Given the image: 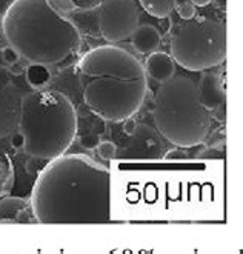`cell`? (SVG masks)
Masks as SVG:
<instances>
[{
	"label": "cell",
	"instance_id": "cell-1",
	"mask_svg": "<svg viewBox=\"0 0 243 254\" xmlns=\"http://www.w3.org/2000/svg\"><path fill=\"white\" fill-rule=\"evenodd\" d=\"M31 210L39 223H108L111 171L86 154H62L37 174Z\"/></svg>",
	"mask_w": 243,
	"mask_h": 254
},
{
	"label": "cell",
	"instance_id": "cell-2",
	"mask_svg": "<svg viewBox=\"0 0 243 254\" xmlns=\"http://www.w3.org/2000/svg\"><path fill=\"white\" fill-rule=\"evenodd\" d=\"M79 82L85 105L108 122L137 114L148 94L143 64L125 48L102 45L79 61Z\"/></svg>",
	"mask_w": 243,
	"mask_h": 254
},
{
	"label": "cell",
	"instance_id": "cell-3",
	"mask_svg": "<svg viewBox=\"0 0 243 254\" xmlns=\"http://www.w3.org/2000/svg\"><path fill=\"white\" fill-rule=\"evenodd\" d=\"M9 47L31 64L66 68L82 50V34L72 20L48 0H12L2 17Z\"/></svg>",
	"mask_w": 243,
	"mask_h": 254
},
{
	"label": "cell",
	"instance_id": "cell-4",
	"mask_svg": "<svg viewBox=\"0 0 243 254\" xmlns=\"http://www.w3.org/2000/svg\"><path fill=\"white\" fill-rule=\"evenodd\" d=\"M19 131L25 151L42 160H51L68 151L77 136V111L63 93L34 89L22 96Z\"/></svg>",
	"mask_w": 243,
	"mask_h": 254
},
{
	"label": "cell",
	"instance_id": "cell-5",
	"mask_svg": "<svg viewBox=\"0 0 243 254\" xmlns=\"http://www.w3.org/2000/svg\"><path fill=\"white\" fill-rule=\"evenodd\" d=\"M153 119L166 140L180 148H192L206 139L212 114L202 105L197 83L183 76H174L160 83L154 97Z\"/></svg>",
	"mask_w": 243,
	"mask_h": 254
},
{
	"label": "cell",
	"instance_id": "cell-6",
	"mask_svg": "<svg viewBox=\"0 0 243 254\" xmlns=\"http://www.w3.org/2000/svg\"><path fill=\"white\" fill-rule=\"evenodd\" d=\"M170 50L174 62L189 71L217 66L226 59V26L209 17L173 23Z\"/></svg>",
	"mask_w": 243,
	"mask_h": 254
},
{
	"label": "cell",
	"instance_id": "cell-7",
	"mask_svg": "<svg viewBox=\"0 0 243 254\" xmlns=\"http://www.w3.org/2000/svg\"><path fill=\"white\" fill-rule=\"evenodd\" d=\"M99 6V29L106 42H123L137 29L140 16L134 0H102Z\"/></svg>",
	"mask_w": 243,
	"mask_h": 254
},
{
	"label": "cell",
	"instance_id": "cell-8",
	"mask_svg": "<svg viewBox=\"0 0 243 254\" xmlns=\"http://www.w3.org/2000/svg\"><path fill=\"white\" fill-rule=\"evenodd\" d=\"M22 93L12 85L0 88V139H5L17 129L20 121Z\"/></svg>",
	"mask_w": 243,
	"mask_h": 254
},
{
	"label": "cell",
	"instance_id": "cell-9",
	"mask_svg": "<svg viewBox=\"0 0 243 254\" xmlns=\"http://www.w3.org/2000/svg\"><path fill=\"white\" fill-rule=\"evenodd\" d=\"M197 89H199V97L202 105L209 111L217 108L220 103L226 102L225 86L217 74H211V72L203 74L199 85H197Z\"/></svg>",
	"mask_w": 243,
	"mask_h": 254
},
{
	"label": "cell",
	"instance_id": "cell-10",
	"mask_svg": "<svg viewBox=\"0 0 243 254\" xmlns=\"http://www.w3.org/2000/svg\"><path fill=\"white\" fill-rule=\"evenodd\" d=\"M145 71L146 76H149L153 80L163 83L174 77L176 74V62L174 59L160 51H154L148 54V59L145 61Z\"/></svg>",
	"mask_w": 243,
	"mask_h": 254
},
{
	"label": "cell",
	"instance_id": "cell-11",
	"mask_svg": "<svg viewBox=\"0 0 243 254\" xmlns=\"http://www.w3.org/2000/svg\"><path fill=\"white\" fill-rule=\"evenodd\" d=\"M132 47L139 54L148 56L154 53L162 42V36L159 29L153 25H139L137 29L132 33Z\"/></svg>",
	"mask_w": 243,
	"mask_h": 254
},
{
	"label": "cell",
	"instance_id": "cell-12",
	"mask_svg": "<svg viewBox=\"0 0 243 254\" xmlns=\"http://www.w3.org/2000/svg\"><path fill=\"white\" fill-rule=\"evenodd\" d=\"M137 142H134L132 145H129V148L132 146H137V153H134V156L137 157H160V148L162 143L159 140V137L156 136V132L142 125V127H137Z\"/></svg>",
	"mask_w": 243,
	"mask_h": 254
},
{
	"label": "cell",
	"instance_id": "cell-13",
	"mask_svg": "<svg viewBox=\"0 0 243 254\" xmlns=\"http://www.w3.org/2000/svg\"><path fill=\"white\" fill-rule=\"evenodd\" d=\"M31 206L23 197H5L0 200V223H17V216L25 208Z\"/></svg>",
	"mask_w": 243,
	"mask_h": 254
},
{
	"label": "cell",
	"instance_id": "cell-14",
	"mask_svg": "<svg viewBox=\"0 0 243 254\" xmlns=\"http://www.w3.org/2000/svg\"><path fill=\"white\" fill-rule=\"evenodd\" d=\"M26 82L29 86L34 89H43L47 88L51 80H53V72L50 66L47 65H39V64H31L26 68Z\"/></svg>",
	"mask_w": 243,
	"mask_h": 254
},
{
	"label": "cell",
	"instance_id": "cell-15",
	"mask_svg": "<svg viewBox=\"0 0 243 254\" xmlns=\"http://www.w3.org/2000/svg\"><path fill=\"white\" fill-rule=\"evenodd\" d=\"M142 8L157 19L170 17L174 11L176 0H140Z\"/></svg>",
	"mask_w": 243,
	"mask_h": 254
},
{
	"label": "cell",
	"instance_id": "cell-16",
	"mask_svg": "<svg viewBox=\"0 0 243 254\" xmlns=\"http://www.w3.org/2000/svg\"><path fill=\"white\" fill-rule=\"evenodd\" d=\"M12 179V167L11 162L5 154H0V190H3Z\"/></svg>",
	"mask_w": 243,
	"mask_h": 254
},
{
	"label": "cell",
	"instance_id": "cell-17",
	"mask_svg": "<svg viewBox=\"0 0 243 254\" xmlns=\"http://www.w3.org/2000/svg\"><path fill=\"white\" fill-rule=\"evenodd\" d=\"M176 11L180 19L189 20L195 17V6L189 2V0H176Z\"/></svg>",
	"mask_w": 243,
	"mask_h": 254
},
{
	"label": "cell",
	"instance_id": "cell-18",
	"mask_svg": "<svg viewBox=\"0 0 243 254\" xmlns=\"http://www.w3.org/2000/svg\"><path fill=\"white\" fill-rule=\"evenodd\" d=\"M97 153L103 160H113L117 157V145L111 140H102L97 145Z\"/></svg>",
	"mask_w": 243,
	"mask_h": 254
},
{
	"label": "cell",
	"instance_id": "cell-19",
	"mask_svg": "<svg viewBox=\"0 0 243 254\" xmlns=\"http://www.w3.org/2000/svg\"><path fill=\"white\" fill-rule=\"evenodd\" d=\"M48 3L54 11L62 14V16H65L66 12L77 11V8H75V5L71 2V0H48Z\"/></svg>",
	"mask_w": 243,
	"mask_h": 254
},
{
	"label": "cell",
	"instance_id": "cell-20",
	"mask_svg": "<svg viewBox=\"0 0 243 254\" xmlns=\"http://www.w3.org/2000/svg\"><path fill=\"white\" fill-rule=\"evenodd\" d=\"M199 159H223L225 146H203L202 151L197 154Z\"/></svg>",
	"mask_w": 243,
	"mask_h": 254
},
{
	"label": "cell",
	"instance_id": "cell-21",
	"mask_svg": "<svg viewBox=\"0 0 243 254\" xmlns=\"http://www.w3.org/2000/svg\"><path fill=\"white\" fill-rule=\"evenodd\" d=\"M79 142H80V145H82L83 148L94 149V148H97V145H99L100 139H99L97 134H93V132H85V134H82V136L79 137Z\"/></svg>",
	"mask_w": 243,
	"mask_h": 254
},
{
	"label": "cell",
	"instance_id": "cell-22",
	"mask_svg": "<svg viewBox=\"0 0 243 254\" xmlns=\"http://www.w3.org/2000/svg\"><path fill=\"white\" fill-rule=\"evenodd\" d=\"M0 56H2V61L6 64V65H16L19 61H20V56L19 53L11 48V47H6L2 50V53H0Z\"/></svg>",
	"mask_w": 243,
	"mask_h": 254
},
{
	"label": "cell",
	"instance_id": "cell-23",
	"mask_svg": "<svg viewBox=\"0 0 243 254\" xmlns=\"http://www.w3.org/2000/svg\"><path fill=\"white\" fill-rule=\"evenodd\" d=\"M71 2L75 5L77 11H89L97 8L102 3V0H71Z\"/></svg>",
	"mask_w": 243,
	"mask_h": 254
},
{
	"label": "cell",
	"instance_id": "cell-24",
	"mask_svg": "<svg viewBox=\"0 0 243 254\" xmlns=\"http://www.w3.org/2000/svg\"><path fill=\"white\" fill-rule=\"evenodd\" d=\"M188 157H189V154L182 148H173L165 154V160H183Z\"/></svg>",
	"mask_w": 243,
	"mask_h": 254
},
{
	"label": "cell",
	"instance_id": "cell-25",
	"mask_svg": "<svg viewBox=\"0 0 243 254\" xmlns=\"http://www.w3.org/2000/svg\"><path fill=\"white\" fill-rule=\"evenodd\" d=\"M123 122H125V124H123V132L126 134L128 137L134 136L135 131H137V127H139V124L135 122L132 117H128V119H125Z\"/></svg>",
	"mask_w": 243,
	"mask_h": 254
},
{
	"label": "cell",
	"instance_id": "cell-26",
	"mask_svg": "<svg viewBox=\"0 0 243 254\" xmlns=\"http://www.w3.org/2000/svg\"><path fill=\"white\" fill-rule=\"evenodd\" d=\"M11 146L14 149H23L25 148V137L20 131L11 134Z\"/></svg>",
	"mask_w": 243,
	"mask_h": 254
},
{
	"label": "cell",
	"instance_id": "cell-27",
	"mask_svg": "<svg viewBox=\"0 0 243 254\" xmlns=\"http://www.w3.org/2000/svg\"><path fill=\"white\" fill-rule=\"evenodd\" d=\"M12 82V74L8 68L0 66V88L2 86H8Z\"/></svg>",
	"mask_w": 243,
	"mask_h": 254
},
{
	"label": "cell",
	"instance_id": "cell-28",
	"mask_svg": "<svg viewBox=\"0 0 243 254\" xmlns=\"http://www.w3.org/2000/svg\"><path fill=\"white\" fill-rule=\"evenodd\" d=\"M212 114H214V117L217 119L219 122L225 124V121H226V102L220 103L217 108L212 110Z\"/></svg>",
	"mask_w": 243,
	"mask_h": 254
},
{
	"label": "cell",
	"instance_id": "cell-29",
	"mask_svg": "<svg viewBox=\"0 0 243 254\" xmlns=\"http://www.w3.org/2000/svg\"><path fill=\"white\" fill-rule=\"evenodd\" d=\"M39 157H34L33 156V160H29L28 163H26V170H28V173H31V174H39V171L42 170V168H39Z\"/></svg>",
	"mask_w": 243,
	"mask_h": 254
},
{
	"label": "cell",
	"instance_id": "cell-30",
	"mask_svg": "<svg viewBox=\"0 0 243 254\" xmlns=\"http://www.w3.org/2000/svg\"><path fill=\"white\" fill-rule=\"evenodd\" d=\"M212 3L216 5V8H219L220 11H226V0H211Z\"/></svg>",
	"mask_w": 243,
	"mask_h": 254
},
{
	"label": "cell",
	"instance_id": "cell-31",
	"mask_svg": "<svg viewBox=\"0 0 243 254\" xmlns=\"http://www.w3.org/2000/svg\"><path fill=\"white\" fill-rule=\"evenodd\" d=\"M194 6H206L211 3V0H189Z\"/></svg>",
	"mask_w": 243,
	"mask_h": 254
},
{
	"label": "cell",
	"instance_id": "cell-32",
	"mask_svg": "<svg viewBox=\"0 0 243 254\" xmlns=\"http://www.w3.org/2000/svg\"><path fill=\"white\" fill-rule=\"evenodd\" d=\"M6 6H5V0H0V16H3Z\"/></svg>",
	"mask_w": 243,
	"mask_h": 254
}]
</instances>
